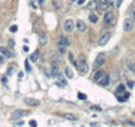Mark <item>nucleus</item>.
Here are the masks:
<instances>
[{"label":"nucleus","mask_w":135,"mask_h":127,"mask_svg":"<svg viewBox=\"0 0 135 127\" xmlns=\"http://www.w3.org/2000/svg\"><path fill=\"white\" fill-rule=\"evenodd\" d=\"M62 116L68 120H77V116L74 114H70V112H65V114H62Z\"/></svg>","instance_id":"20"},{"label":"nucleus","mask_w":135,"mask_h":127,"mask_svg":"<svg viewBox=\"0 0 135 127\" xmlns=\"http://www.w3.org/2000/svg\"><path fill=\"white\" fill-rule=\"evenodd\" d=\"M103 77H105V73L101 72V70H98V72L94 74V77H93V81H94V82H99Z\"/></svg>","instance_id":"15"},{"label":"nucleus","mask_w":135,"mask_h":127,"mask_svg":"<svg viewBox=\"0 0 135 127\" xmlns=\"http://www.w3.org/2000/svg\"><path fill=\"white\" fill-rule=\"evenodd\" d=\"M89 21L91 23V24H95V23L98 21V17H97V15H94V13H90V15H89Z\"/></svg>","instance_id":"24"},{"label":"nucleus","mask_w":135,"mask_h":127,"mask_svg":"<svg viewBox=\"0 0 135 127\" xmlns=\"http://www.w3.org/2000/svg\"><path fill=\"white\" fill-rule=\"evenodd\" d=\"M39 2H40V4H43V3H44V0H39Z\"/></svg>","instance_id":"38"},{"label":"nucleus","mask_w":135,"mask_h":127,"mask_svg":"<svg viewBox=\"0 0 135 127\" xmlns=\"http://www.w3.org/2000/svg\"><path fill=\"white\" fill-rule=\"evenodd\" d=\"M103 21H105V24L107 25V27L114 25V24H115V16H114V12L106 11L105 15H103Z\"/></svg>","instance_id":"4"},{"label":"nucleus","mask_w":135,"mask_h":127,"mask_svg":"<svg viewBox=\"0 0 135 127\" xmlns=\"http://www.w3.org/2000/svg\"><path fill=\"white\" fill-rule=\"evenodd\" d=\"M119 78H120V76H119V72H118V70H114V72L111 73L110 81H113V82H118V81H119Z\"/></svg>","instance_id":"16"},{"label":"nucleus","mask_w":135,"mask_h":127,"mask_svg":"<svg viewBox=\"0 0 135 127\" xmlns=\"http://www.w3.org/2000/svg\"><path fill=\"white\" fill-rule=\"evenodd\" d=\"M110 7V3H109V0H97V9L101 12H103V11H107Z\"/></svg>","instance_id":"8"},{"label":"nucleus","mask_w":135,"mask_h":127,"mask_svg":"<svg viewBox=\"0 0 135 127\" xmlns=\"http://www.w3.org/2000/svg\"><path fill=\"white\" fill-rule=\"evenodd\" d=\"M74 27H76V23H74V20H72V19H66V20L64 21V31L68 32V33H72Z\"/></svg>","instance_id":"5"},{"label":"nucleus","mask_w":135,"mask_h":127,"mask_svg":"<svg viewBox=\"0 0 135 127\" xmlns=\"http://www.w3.org/2000/svg\"><path fill=\"white\" fill-rule=\"evenodd\" d=\"M120 3H122V0H118V3H117V7H119V6H120Z\"/></svg>","instance_id":"36"},{"label":"nucleus","mask_w":135,"mask_h":127,"mask_svg":"<svg viewBox=\"0 0 135 127\" xmlns=\"http://www.w3.org/2000/svg\"><path fill=\"white\" fill-rule=\"evenodd\" d=\"M3 62H4V56L0 54V64H3Z\"/></svg>","instance_id":"32"},{"label":"nucleus","mask_w":135,"mask_h":127,"mask_svg":"<svg viewBox=\"0 0 135 127\" xmlns=\"http://www.w3.org/2000/svg\"><path fill=\"white\" fill-rule=\"evenodd\" d=\"M124 64H126V66L131 70V72H134L135 73V62L134 61H131V60H126L124 61Z\"/></svg>","instance_id":"19"},{"label":"nucleus","mask_w":135,"mask_h":127,"mask_svg":"<svg viewBox=\"0 0 135 127\" xmlns=\"http://www.w3.org/2000/svg\"><path fill=\"white\" fill-rule=\"evenodd\" d=\"M127 123H128V124H132V126H135V122H131V120H127Z\"/></svg>","instance_id":"34"},{"label":"nucleus","mask_w":135,"mask_h":127,"mask_svg":"<svg viewBox=\"0 0 135 127\" xmlns=\"http://www.w3.org/2000/svg\"><path fill=\"white\" fill-rule=\"evenodd\" d=\"M76 27H77V29L80 32H83L86 29V24H85V21H83V20H77L76 21Z\"/></svg>","instance_id":"14"},{"label":"nucleus","mask_w":135,"mask_h":127,"mask_svg":"<svg viewBox=\"0 0 135 127\" xmlns=\"http://www.w3.org/2000/svg\"><path fill=\"white\" fill-rule=\"evenodd\" d=\"M0 53H2L4 57H8V58H11V57H13V54L11 53V50H8L6 46H0Z\"/></svg>","instance_id":"13"},{"label":"nucleus","mask_w":135,"mask_h":127,"mask_svg":"<svg viewBox=\"0 0 135 127\" xmlns=\"http://www.w3.org/2000/svg\"><path fill=\"white\" fill-rule=\"evenodd\" d=\"M39 56H40V53H39L37 50L33 52V53L31 54V57H29V61H31V62H36V61L39 60Z\"/></svg>","instance_id":"21"},{"label":"nucleus","mask_w":135,"mask_h":127,"mask_svg":"<svg viewBox=\"0 0 135 127\" xmlns=\"http://www.w3.org/2000/svg\"><path fill=\"white\" fill-rule=\"evenodd\" d=\"M130 13H131V17H132V19H135V11H132V12H130Z\"/></svg>","instance_id":"35"},{"label":"nucleus","mask_w":135,"mask_h":127,"mask_svg":"<svg viewBox=\"0 0 135 127\" xmlns=\"http://www.w3.org/2000/svg\"><path fill=\"white\" fill-rule=\"evenodd\" d=\"M110 39H111V32H109V31L103 32V33L101 35L99 40H98V45H101V46L106 45V44L109 42V40H110Z\"/></svg>","instance_id":"6"},{"label":"nucleus","mask_w":135,"mask_h":127,"mask_svg":"<svg viewBox=\"0 0 135 127\" xmlns=\"http://www.w3.org/2000/svg\"><path fill=\"white\" fill-rule=\"evenodd\" d=\"M58 52H60V54H62V53H65V50H66V48L69 45H70V40L68 39V37H64V36H61L58 39Z\"/></svg>","instance_id":"3"},{"label":"nucleus","mask_w":135,"mask_h":127,"mask_svg":"<svg viewBox=\"0 0 135 127\" xmlns=\"http://www.w3.org/2000/svg\"><path fill=\"white\" fill-rule=\"evenodd\" d=\"M132 25H134V21H132L131 17L124 19V21H123V31L124 32H130L132 29Z\"/></svg>","instance_id":"9"},{"label":"nucleus","mask_w":135,"mask_h":127,"mask_svg":"<svg viewBox=\"0 0 135 127\" xmlns=\"http://www.w3.org/2000/svg\"><path fill=\"white\" fill-rule=\"evenodd\" d=\"M122 95H123V97H118V101H119V102H124V101H127L130 94H128V93H123Z\"/></svg>","instance_id":"25"},{"label":"nucleus","mask_w":135,"mask_h":127,"mask_svg":"<svg viewBox=\"0 0 135 127\" xmlns=\"http://www.w3.org/2000/svg\"><path fill=\"white\" fill-rule=\"evenodd\" d=\"M105 60H106V54L105 53H99L98 56H97V58H95V61H94V69H99L102 65L105 64Z\"/></svg>","instance_id":"7"},{"label":"nucleus","mask_w":135,"mask_h":127,"mask_svg":"<svg viewBox=\"0 0 135 127\" xmlns=\"http://www.w3.org/2000/svg\"><path fill=\"white\" fill-rule=\"evenodd\" d=\"M78 99L85 101V99H86V94H83V93H78Z\"/></svg>","instance_id":"27"},{"label":"nucleus","mask_w":135,"mask_h":127,"mask_svg":"<svg viewBox=\"0 0 135 127\" xmlns=\"http://www.w3.org/2000/svg\"><path fill=\"white\" fill-rule=\"evenodd\" d=\"M60 61L61 57L60 56H53L52 61H50V76L52 77H57L60 73Z\"/></svg>","instance_id":"1"},{"label":"nucleus","mask_w":135,"mask_h":127,"mask_svg":"<svg viewBox=\"0 0 135 127\" xmlns=\"http://www.w3.org/2000/svg\"><path fill=\"white\" fill-rule=\"evenodd\" d=\"M78 3H80V4H83V3H85V0H78Z\"/></svg>","instance_id":"37"},{"label":"nucleus","mask_w":135,"mask_h":127,"mask_svg":"<svg viewBox=\"0 0 135 127\" xmlns=\"http://www.w3.org/2000/svg\"><path fill=\"white\" fill-rule=\"evenodd\" d=\"M25 69H27V72H31V70H32L31 65H29V60H27V61H25Z\"/></svg>","instance_id":"26"},{"label":"nucleus","mask_w":135,"mask_h":127,"mask_svg":"<svg viewBox=\"0 0 135 127\" xmlns=\"http://www.w3.org/2000/svg\"><path fill=\"white\" fill-rule=\"evenodd\" d=\"M74 65L78 68V70H80L82 74H87V73H89V65H87L85 57H80L78 61H76V64H74Z\"/></svg>","instance_id":"2"},{"label":"nucleus","mask_w":135,"mask_h":127,"mask_svg":"<svg viewBox=\"0 0 135 127\" xmlns=\"http://www.w3.org/2000/svg\"><path fill=\"white\" fill-rule=\"evenodd\" d=\"M39 42H40V45H46L48 44V35L45 33V32H41L40 36H39Z\"/></svg>","instance_id":"12"},{"label":"nucleus","mask_w":135,"mask_h":127,"mask_svg":"<svg viewBox=\"0 0 135 127\" xmlns=\"http://www.w3.org/2000/svg\"><path fill=\"white\" fill-rule=\"evenodd\" d=\"M127 87L128 89H132L134 87V82L132 81H127Z\"/></svg>","instance_id":"28"},{"label":"nucleus","mask_w":135,"mask_h":127,"mask_svg":"<svg viewBox=\"0 0 135 127\" xmlns=\"http://www.w3.org/2000/svg\"><path fill=\"white\" fill-rule=\"evenodd\" d=\"M9 45H11V46H15V41H13V40H9Z\"/></svg>","instance_id":"33"},{"label":"nucleus","mask_w":135,"mask_h":127,"mask_svg":"<svg viewBox=\"0 0 135 127\" xmlns=\"http://www.w3.org/2000/svg\"><path fill=\"white\" fill-rule=\"evenodd\" d=\"M64 74L66 78H73V70L70 66H65V70H64Z\"/></svg>","instance_id":"18"},{"label":"nucleus","mask_w":135,"mask_h":127,"mask_svg":"<svg viewBox=\"0 0 135 127\" xmlns=\"http://www.w3.org/2000/svg\"><path fill=\"white\" fill-rule=\"evenodd\" d=\"M91 110H95V111H101L102 109H101L99 106H91Z\"/></svg>","instance_id":"30"},{"label":"nucleus","mask_w":135,"mask_h":127,"mask_svg":"<svg viewBox=\"0 0 135 127\" xmlns=\"http://www.w3.org/2000/svg\"><path fill=\"white\" fill-rule=\"evenodd\" d=\"M24 103H25L27 106H31V107L40 106V101L39 99H35V98H24Z\"/></svg>","instance_id":"11"},{"label":"nucleus","mask_w":135,"mask_h":127,"mask_svg":"<svg viewBox=\"0 0 135 127\" xmlns=\"http://www.w3.org/2000/svg\"><path fill=\"white\" fill-rule=\"evenodd\" d=\"M28 115V111L27 110H21V109H17L12 112V118L13 119H19V118H23V116Z\"/></svg>","instance_id":"10"},{"label":"nucleus","mask_w":135,"mask_h":127,"mask_svg":"<svg viewBox=\"0 0 135 127\" xmlns=\"http://www.w3.org/2000/svg\"><path fill=\"white\" fill-rule=\"evenodd\" d=\"M99 82H101V85H102V86H109V83H110V77H107V76L105 74V77L102 78Z\"/></svg>","instance_id":"22"},{"label":"nucleus","mask_w":135,"mask_h":127,"mask_svg":"<svg viewBox=\"0 0 135 127\" xmlns=\"http://www.w3.org/2000/svg\"><path fill=\"white\" fill-rule=\"evenodd\" d=\"M29 124H31V127H37V122L36 120H31Z\"/></svg>","instance_id":"29"},{"label":"nucleus","mask_w":135,"mask_h":127,"mask_svg":"<svg viewBox=\"0 0 135 127\" xmlns=\"http://www.w3.org/2000/svg\"><path fill=\"white\" fill-rule=\"evenodd\" d=\"M17 31V25H12L11 27V32H16Z\"/></svg>","instance_id":"31"},{"label":"nucleus","mask_w":135,"mask_h":127,"mask_svg":"<svg viewBox=\"0 0 135 127\" xmlns=\"http://www.w3.org/2000/svg\"><path fill=\"white\" fill-rule=\"evenodd\" d=\"M58 83H61V86H66V85H68V82H66V77H65V74H60L58 73Z\"/></svg>","instance_id":"17"},{"label":"nucleus","mask_w":135,"mask_h":127,"mask_svg":"<svg viewBox=\"0 0 135 127\" xmlns=\"http://www.w3.org/2000/svg\"><path fill=\"white\" fill-rule=\"evenodd\" d=\"M122 93H124V85H118V87L115 89V94H117V95H120V94Z\"/></svg>","instance_id":"23"}]
</instances>
